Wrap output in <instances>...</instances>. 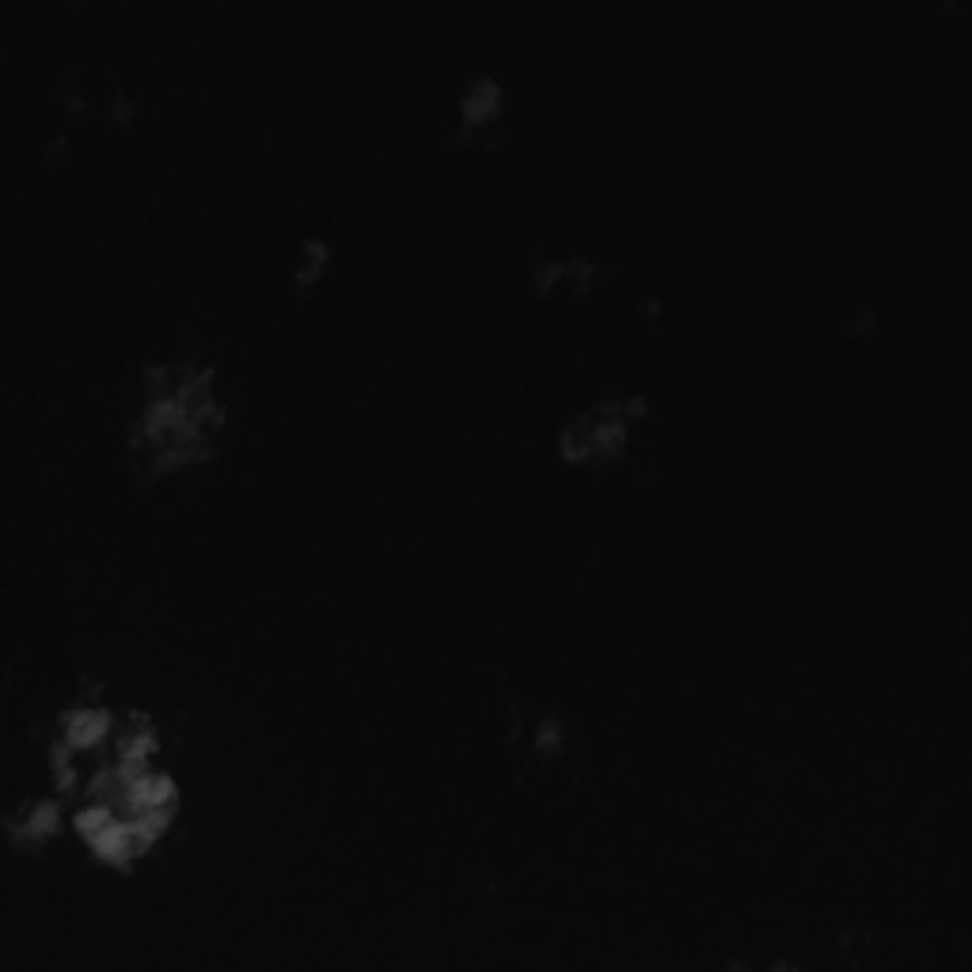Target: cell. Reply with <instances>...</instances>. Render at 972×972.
<instances>
[{
	"label": "cell",
	"instance_id": "cell-3",
	"mask_svg": "<svg viewBox=\"0 0 972 972\" xmlns=\"http://www.w3.org/2000/svg\"><path fill=\"white\" fill-rule=\"evenodd\" d=\"M494 107H498V88H494V80H479L464 99V119L486 122L494 114Z\"/></svg>",
	"mask_w": 972,
	"mask_h": 972
},
{
	"label": "cell",
	"instance_id": "cell-2",
	"mask_svg": "<svg viewBox=\"0 0 972 972\" xmlns=\"http://www.w3.org/2000/svg\"><path fill=\"white\" fill-rule=\"evenodd\" d=\"M107 726H111L107 711H99V707H80V711H73L65 719L61 737H65L68 748H84V745H96V740L107 733Z\"/></svg>",
	"mask_w": 972,
	"mask_h": 972
},
{
	"label": "cell",
	"instance_id": "cell-1",
	"mask_svg": "<svg viewBox=\"0 0 972 972\" xmlns=\"http://www.w3.org/2000/svg\"><path fill=\"white\" fill-rule=\"evenodd\" d=\"M623 407H597V411H589L582 422H574V426L566 429V452L577 460L585 457H605V452H615L623 441Z\"/></svg>",
	"mask_w": 972,
	"mask_h": 972
}]
</instances>
